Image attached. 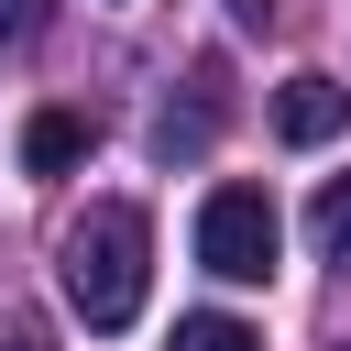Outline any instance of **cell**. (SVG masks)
Returning a JSON list of instances; mask_svg holds the SVG:
<instances>
[{"label":"cell","instance_id":"8992f818","mask_svg":"<svg viewBox=\"0 0 351 351\" xmlns=\"http://www.w3.org/2000/svg\"><path fill=\"white\" fill-rule=\"evenodd\" d=\"M165 351H263V329H241V318L197 307V318H176V340H165Z\"/></svg>","mask_w":351,"mask_h":351},{"label":"cell","instance_id":"ba28073f","mask_svg":"<svg viewBox=\"0 0 351 351\" xmlns=\"http://www.w3.org/2000/svg\"><path fill=\"white\" fill-rule=\"evenodd\" d=\"M33 22H44V0H0V44H22Z\"/></svg>","mask_w":351,"mask_h":351},{"label":"cell","instance_id":"3957f363","mask_svg":"<svg viewBox=\"0 0 351 351\" xmlns=\"http://www.w3.org/2000/svg\"><path fill=\"white\" fill-rule=\"evenodd\" d=\"M340 121H351V88H340V77H285V88H274V132H285V143H329Z\"/></svg>","mask_w":351,"mask_h":351},{"label":"cell","instance_id":"8fae6325","mask_svg":"<svg viewBox=\"0 0 351 351\" xmlns=\"http://www.w3.org/2000/svg\"><path fill=\"white\" fill-rule=\"evenodd\" d=\"M340 351H351V340H340Z\"/></svg>","mask_w":351,"mask_h":351},{"label":"cell","instance_id":"30bf717a","mask_svg":"<svg viewBox=\"0 0 351 351\" xmlns=\"http://www.w3.org/2000/svg\"><path fill=\"white\" fill-rule=\"evenodd\" d=\"M0 351H44V329H0Z\"/></svg>","mask_w":351,"mask_h":351},{"label":"cell","instance_id":"7a4b0ae2","mask_svg":"<svg viewBox=\"0 0 351 351\" xmlns=\"http://www.w3.org/2000/svg\"><path fill=\"white\" fill-rule=\"evenodd\" d=\"M274 197L263 186H208V208H197V263L219 274V285H263L274 274Z\"/></svg>","mask_w":351,"mask_h":351},{"label":"cell","instance_id":"277c9868","mask_svg":"<svg viewBox=\"0 0 351 351\" xmlns=\"http://www.w3.org/2000/svg\"><path fill=\"white\" fill-rule=\"evenodd\" d=\"M88 154V110H33V132H22V165L33 176H66Z\"/></svg>","mask_w":351,"mask_h":351},{"label":"cell","instance_id":"52a82bcc","mask_svg":"<svg viewBox=\"0 0 351 351\" xmlns=\"http://www.w3.org/2000/svg\"><path fill=\"white\" fill-rule=\"evenodd\" d=\"M197 143H208V99H186V110H165V121H154V154H165V165H176V154H197Z\"/></svg>","mask_w":351,"mask_h":351},{"label":"cell","instance_id":"5b68a950","mask_svg":"<svg viewBox=\"0 0 351 351\" xmlns=\"http://www.w3.org/2000/svg\"><path fill=\"white\" fill-rule=\"evenodd\" d=\"M307 241H318V252L351 274V176H329V186H318V208H307Z\"/></svg>","mask_w":351,"mask_h":351},{"label":"cell","instance_id":"6da1fadb","mask_svg":"<svg viewBox=\"0 0 351 351\" xmlns=\"http://www.w3.org/2000/svg\"><path fill=\"white\" fill-rule=\"evenodd\" d=\"M143 285H154V219L132 197H99L66 230V307L88 329H132L143 318Z\"/></svg>","mask_w":351,"mask_h":351},{"label":"cell","instance_id":"9c48e42d","mask_svg":"<svg viewBox=\"0 0 351 351\" xmlns=\"http://www.w3.org/2000/svg\"><path fill=\"white\" fill-rule=\"evenodd\" d=\"M230 22H252V33H263V22H274V0H230Z\"/></svg>","mask_w":351,"mask_h":351}]
</instances>
